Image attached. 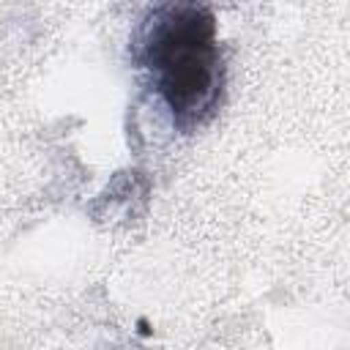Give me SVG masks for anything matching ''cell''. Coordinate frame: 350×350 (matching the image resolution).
Returning <instances> with one entry per match:
<instances>
[{
    "instance_id": "cell-1",
    "label": "cell",
    "mask_w": 350,
    "mask_h": 350,
    "mask_svg": "<svg viewBox=\"0 0 350 350\" xmlns=\"http://www.w3.org/2000/svg\"><path fill=\"white\" fill-rule=\"evenodd\" d=\"M148 88L183 134L205 126L224 93V55L216 16L200 3H164L148 11L131 41Z\"/></svg>"
}]
</instances>
